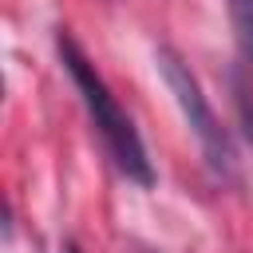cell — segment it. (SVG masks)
I'll list each match as a JSON object with an SVG mask.
<instances>
[{"label":"cell","mask_w":253,"mask_h":253,"mask_svg":"<svg viewBox=\"0 0 253 253\" xmlns=\"http://www.w3.org/2000/svg\"><path fill=\"white\" fill-rule=\"evenodd\" d=\"M55 55H59L63 71L71 75V83H75V91H79V99H83V107L91 115V126H95L103 150L111 154V162L119 166V174H126L138 186H154V166H150V154L142 146L138 126L130 123L119 95L107 87L103 71L91 63V55L75 43V36L67 28L55 32Z\"/></svg>","instance_id":"cell-1"},{"label":"cell","mask_w":253,"mask_h":253,"mask_svg":"<svg viewBox=\"0 0 253 253\" xmlns=\"http://www.w3.org/2000/svg\"><path fill=\"white\" fill-rule=\"evenodd\" d=\"M154 63H158V75H162L166 91L174 95L186 126L194 130L206 166H210L217 178H233V174H237V154H233L229 130L221 126V119H217V111H213L202 79L194 75V67H190L174 47H158V51H154Z\"/></svg>","instance_id":"cell-2"},{"label":"cell","mask_w":253,"mask_h":253,"mask_svg":"<svg viewBox=\"0 0 253 253\" xmlns=\"http://www.w3.org/2000/svg\"><path fill=\"white\" fill-rule=\"evenodd\" d=\"M233 107H237V123H241V134L249 138L253 146V75L249 71H233Z\"/></svg>","instance_id":"cell-3"},{"label":"cell","mask_w":253,"mask_h":253,"mask_svg":"<svg viewBox=\"0 0 253 253\" xmlns=\"http://www.w3.org/2000/svg\"><path fill=\"white\" fill-rule=\"evenodd\" d=\"M229 16H233V32H237L241 55L253 63V0H229Z\"/></svg>","instance_id":"cell-4"}]
</instances>
